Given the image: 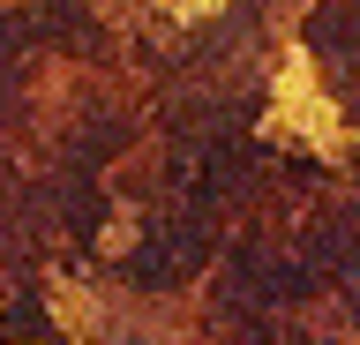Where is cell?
<instances>
[{
	"label": "cell",
	"instance_id": "1",
	"mask_svg": "<svg viewBox=\"0 0 360 345\" xmlns=\"http://www.w3.org/2000/svg\"><path fill=\"white\" fill-rule=\"evenodd\" d=\"M0 330H15V338H53V330H45V315L30 308V300H15V308L0 315Z\"/></svg>",
	"mask_w": 360,
	"mask_h": 345
}]
</instances>
